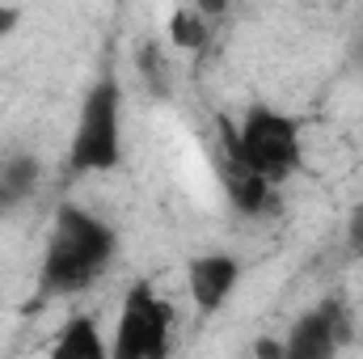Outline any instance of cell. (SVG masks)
<instances>
[{"instance_id":"obj_13","label":"cell","mask_w":363,"mask_h":359,"mask_svg":"<svg viewBox=\"0 0 363 359\" xmlns=\"http://www.w3.org/2000/svg\"><path fill=\"white\" fill-rule=\"evenodd\" d=\"M194 9H199L207 21H220V17L228 13V0H194Z\"/></svg>"},{"instance_id":"obj_10","label":"cell","mask_w":363,"mask_h":359,"mask_svg":"<svg viewBox=\"0 0 363 359\" xmlns=\"http://www.w3.org/2000/svg\"><path fill=\"white\" fill-rule=\"evenodd\" d=\"M211 26H216V21H207L194 4L174 9V13H169V47L182 51V55H199V51H207V43H211Z\"/></svg>"},{"instance_id":"obj_11","label":"cell","mask_w":363,"mask_h":359,"mask_svg":"<svg viewBox=\"0 0 363 359\" xmlns=\"http://www.w3.org/2000/svg\"><path fill=\"white\" fill-rule=\"evenodd\" d=\"M140 72H144V81H148V89L152 93H169V77H165V55H161V47H144L140 51Z\"/></svg>"},{"instance_id":"obj_6","label":"cell","mask_w":363,"mask_h":359,"mask_svg":"<svg viewBox=\"0 0 363 359\" xmlns=\"http://www.w3.org/2000/svg\"><path fill=\"white\" fill-rule=\"evenodd\" d=\"M237 283H241V263H237L233 254H224V250L199 254V258L186 263V296L194 300V309H199L203 317L220 313V309L233 300Z\"/></svg>"},{"instance_id":"obj_14","label":"cell","mask_w":363,"mask_h":359,"mask_svg":"<svg viewBox=\"0 0 363 359\" xmlns=\"http://www.w3.org/2000/svg\"><path fill=\"white\" fill-rule=\"evenodd\" d=\"M13 30H17V9L0 0V43H4V38H9Z\"/></svg>"},{"instance_id":"obj_2","label":"cell","mask_w":363,"mask_h":359,"mask_svg":"<svg viewBox=\"0 0 363 359\" xmlns=\"http://www.w3.org/2000/svg\"><path fill=\"white\" fill-rule=\"evenodd\" d=\"M233 165L250 170L254 178L283 186L296 178V170L304 165V140H300V123L274 106H250L241 114V123L228 131V153Z\"/></svg>"},{"instance_id":"obj_9","label":"cell","mask_w":363,"mask_h":359,"mask_svg":"<svg viewBox=\"0 0 363 359\" xmlns=\"http://www.w3.org/2000/svg\"><path fill=\"white\" fill-rule=\"evenodd\" d=\"M224 190H228V199H233V207L241 211V216H262L267 207L274 203V186L262 178H254L250 170H241V165H224Z\"/></svg>"},{"instance_id":"obj_3","label":"cell","mask_w":363,"mask_h":359,"mask_svg":"<svg viewBox=\"0 0 363 359\" xmlns=\"http://www.w3.org/2000/svg\"><path fill=\"white\" fill-rule=\"evenodd\" d=\"M68 161L77 174H110L123 161V89L114 77H101L77 114Z\"/></svg>"},{"instance_id":"obj_4","label":"cell","mask_w":363,"mask_h":359,"mask_svg":"<svg viewBox=\"0 0 363 359\" xmlns=\"http://www.w3.org/2000/svg\"><path fill=\"white\" fill-rule=\"evenodd\" d=\"M174 343V313L152 283H131L118 300V321L110 338L114 359H165Z\"/></svg>"},{"instance_id":"obj_5","label":"cell","mask_w":363,"mask_h":359,"mask_svg":"<svg viewBox=\"0 0 363 359\" xmlns=\"http://www.w3.org/2000/svg\"><path fill=\"white\" fill-rule=\"evenodd\" d=\"M347 309H342V300H321L317 309H308L296 326H291V334H287V343H283V359H330L338 355V347H342V338H347Z\"/></svg>"},{"instance_id":"obj_7","label":"cell","mask_w":363,"mask_h":359,"mask_svg":"<svg viewBox=\"0 0 363 359\" xmlns=\"http://www.w3.org/2000/svg\"><path fill=\"white\" fill-rule=\"evenodd\" d=\"M43 186V161L30 148H0V220L34 203Z\"/></svg>"},{"instance_id":"obj_8","label":"cell","mask_w":363,"mask_h":359,"mask_svg":"<svg viewBox=\"0 0 363 359\" xmlns=\"http://www.w3.org/2000/svg\"><path fill=\"white\" fill-rule=\"evenodd\" d=\"M51 355H60V359H101V355H110V343L101 338V326L81 313V317H72V321L55 334Z\"/></svg>"},{"instance_id":"obj_1","label":"cell","mask_w":363,"mask_h":359,"mask_svg":"<svg viewBox=\"0 0 363 359\" xmlns=\"http://www.w3.org/2000/svg\"><path fill=\"white\" fill-rule=\"evenodd\" d=\"M118 254L114 228L93 216L81 203H64L51 220L47 245H43V267H38V287L43 296H81L110 270Z\"/></svg>"},{"instance_id":"obj_12","label":"cell","mask_w":363,"mask_h":359,"mask_svg":"<svg viewBox=\"0 0 363 359\" xmlns=\"http://www.w3.org/2000/svg\"><path fill=\"white\" fill-rule=\"evenodd\" d=\"M347 254H363V203L351 211V220H347Z\"/></svg>"}]
</instances>
